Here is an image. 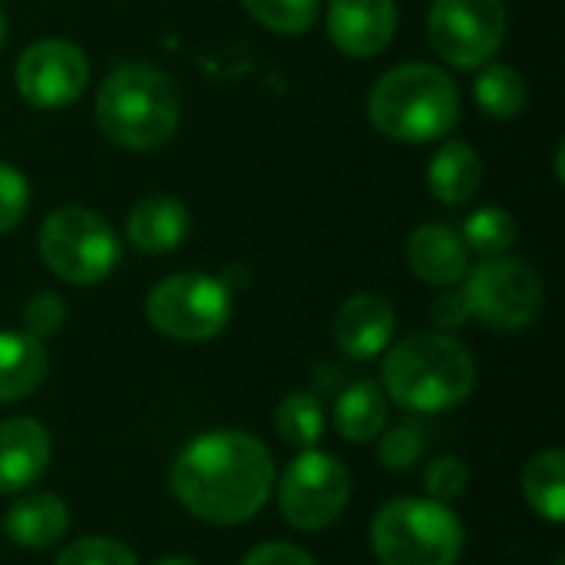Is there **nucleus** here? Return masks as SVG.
I'll return each instance as SVG.
<instances>
[{
  "label": "nucleus",
  "instance_id": "nucleus-1",
  "mask_svg": "<svg viewBox=\"0 0 565 565\" xmlns=\"http://www.w3.org/2000/svg\"><path fill=\"white\" fill-rule=\"evenodd\" d=\"M169 487L195 520L238 526L268 503L275 463L258 437L245 430H209L182 447L169 470Z\"/></svg>",
  "mask_w": 565,
  "mask_h": 565
},
{
  "label": "nucleus",
  "instance_id": "nucleus-2",
  "mask_svg": "<svg viewBox=\"0 0 565 565\" xmlns=\"http://www.w3.org/2000/svg\"><path fill=\"white\" fill-rule=\"evenodd\" d=\"M384 394L414 414H440L463 404L477 384L473 354L450 334L417 331L384 354Z\"/></svg>",
  "mask_w": 565,
  "mask_h": 565
},
{
  "label": "nucleus",
  "instance_id": "nucleus-3",
  "mask_svg": "<svg viewBox=\"0 0 565 565\" xmlns=\"http://www.w3.org/2000/svg\"><path fill=\"white\" fill-rule=\"evenodd\" d=\"M179 89L152 63H119L99 83L96 122L109 142L129 152L166 146L179 129Z\"/></svg>",
  "mask_w": 565,
  "mask_h": 565
},
{
  "label": "nucleus",
  "instance_id": "nucleus-4",
  "mask_svg": "<svg viewBox=\"0 0 565 565\" xmlns=\"http://www.w3.org/2000/svg\"><path fill=\"white\" fill-rule=\"evenodd\" d=\"M367 116L387 139L434 142L457 129L460 89L450 73L430 63H401L374 83Z\"/></svg>",
  "mask_w": 565,
  "mask_h": 565
},
{
  "label": "nucleus",
  "instance_id": "nucleus-5",
  "mask_svg": "<svg viewBox=\"0 0 565 565\" xmlns=\"http://www.w3.org/2000/svg\"><path fill=\"white\" fill-rule=\"evenodd\" d=\"M371 550L381 565H457L463 523L437 500H391L371 523Z\"/></svg>",
  "mask_w": 565,
  "mask_h": 565
},
{
  "label": "nucleus",
  "instance_id": "nucleus-6",
  "mask_svg": "<svg viewBox=\"0 0 565 565\" xmlns=\"http://www.w3.org/2000/svg\"><path fill=\"white\" fill-rule=\"evenodd\" d=\"M40 258L66 285L86 288L103 281L119 262V238L113 225L83 205L53 209L40 228Z\"/></svg>",
  "mask_w": 565,
  "mask_h": 565
},
{
  "label": "nucleus",
  "instance_id": "nucleus-7",
  "mask_svg": "<svg viewBox=\"0 0 565 565\" xmlns=\"http://www.w3.org/2000/svg\"><path fill=\"white\" fill-rule=\"evenodd\" d=\"M146 318L162 338L185 344L212 341L228 328L232 291L225 281L205 271H179L152 285L146 298Z\"/></svg>",
  "mask_w": 565,
  "mask_h": 565
},
{
  "label": "nucleus",
  "instance_id": "nucleus-8",
  "mask_svg": "<svg viewBox=\"0 0 565 565\" xmlns=\"http://www.w3.org/2000/svg\"><path fill=\"white\" fill-rule=\"evenodd\" d=\"M351 503L348 467L324 450H298L278 483V510L288 526L301 533H321L334 526Z\"/></svg>",
  "mask_w": 565,
  "mask_h": 565
},
{
  "label": "nucleus",
  "instance_id": "nucleus-9",
  "mask_svg": "<svg viewBox=\"0 0 565 565\" xmlns=\"http://www.w3.org/2000/svg\"><path fill=\"white\" fill-rule=\"evenodd\" d=\"M463 281L473 318L500 331L530 328L546 301V288L536 268L510 255L483 258V265L467 271Z\"/></svg>",
  "mask_w": 565,
  "mask_h": 565
},
{
  "label": "nucleus",
  "instance_id": "nucleus-10",
  "mask_svg": "<svg viewBox=\"0 0 565 565\" xmlns=\"http://www.w3.org/2000/svg\"><path fill=\"white\" fill-rule=\"evenodd\" d=\"M427 36L437 56L460 70L490 63L507 40L503 0H434Z\"/></svg>",
  "mask_w": 565,
  "mask_h": 565
},
{
  "label": "nucleus",
  "instance_id": "nucleus-11",
  "mask_svg": "<svg viewBox=\"0 0 565 565\" xmlns=\"http://www.w3.org/2000/svg\"><path fill=\"white\" fill-rule=\"evenodd\" d=\"M17 89L36 109H63L76 103L89 83V60L70 40H36L17 60Z\"/></svg>",
  "mask_w": 565,
  "mask_h": 565
},
{
  "label": "nucleus",
  "instance_id": "nucleus-12",
  "mask_svg": "<svg viewBox=\"0 0 565 565\" xmlns=\"http://www.w3.org/2000/svg\"><path fill=\"white\" fill-rule=\"evenodd\" d=\"M397 33L394 0H331L328 3V36L354 60H371Z\"/></svg>",
  "mask_w": 565,
  "mask_h": 565
},
{
  "label": "nucleus",
  "instance_id": "nucleus-13",
  "mask_svg": "<svg viewBox=\"0 0 565 565\" xmlns=\"http://www.w3.org/2000/svg\"><path fill=\"white\" fill-rule=\"evenodd\" d=\"M394 331L397 318L391 301L371 291L348 298L334 315V341L354 361H371L384 354L394 341Z\"/></svg>",
  "mask_w": 565,
  "mask_h": 565
},
{
  "label": "nucleus",
  "instance_id": "nucleus-14",
  "mask_svg": "<svg viewBox=\"0 0 565 565\" xmlns=\"http://www.w3.org/2000/svg\"><path fill=\"white\" fill-rule=\"evenodd\" d=\"M53 444L40 420L10 417L0 424V493H26L50 467Z\"/></svg>",
  "mask_w": 565,
  "mask_h": 565
},
{
  "label": "nucleus",
  "instance_id": "nucleus-15",
  "mask_svg": "<svg viewBox=\"0 0 565 565\" xmlns=\"http://www.w3.org/2000/svg\"><path fill=\"white\" fill-rule=\"evenodd\" d=\"M407 265L424 285L454 288L470 271V248L450 225H420L407 238Z\"/></svg>",
  "mask_w": 565,
  "mask_h": 565
},
{
  "label": "nucleus",
  "instance_id": "nucleus-16",
  "mask_svg": "<svg viewBox=\"0 0 565 565\" xmlns=\"http://www.w3.org/2000/svg\"><path fill=\"white\" fill-rule=\"evenodd\" d=\"M189 228H192V215L172 195H149L142 202H136L129 212V222H126V235H129L132 248H139L146 255L175 252L185 242Z\"/></svg>",
  "mask_w": 565,
  "mask_h": 565
},
{
  "label": "nucleus",
  "instance_id": "nucleus-17",
  "mask_svg": "<svg viewBox=\"0 0 565 565\" xmlns=\"http://www.w3.org/2000/svg\"><path fill=\"white\" fill-rule=\"evenodd\" d=\"M70 530V507L53 493H23L3 516V533L23 550H50Z\"/></svg>",
  "mask_w": 565,
  "mask_h": 565
},
{
  "label": "nucleus",
  "instance_id": "nucleus-18",
  "mask_svg": "<svg viewBox=\"0 0 565 565\" xmlns=\"http://www.w3.org/2000/svg\"><path fill=\"white\" fill-rule=\"evenodd\" d=\"M50 374L43 341L26 331H0V404L30 397Z\"/></svg>",
  "mask_w": 565,
  "mask_h": 565
},
{
  "label": "nucleus",
  "instance_id": "nucleus-19",
  "mask_svg": "<svg viewBox=\"0 0 565 565\" xmlns=\"http://www.w3.org/2000/svg\"><path fill=\"white\" fill-rule=\"evenodd\" d=\"M483 182V159L467 139H450L427 166V189L447 202L463 205L480 192Z\"/></svg>",
  "mask_w": 565,
  "mask_h": 565
},
{
  "label": "nucleus",
  "instance_id": "nucleus-20",
  "mask_svg": "<svg viewBox=\"0 0 565 565\" xmlns=\"http://www.w3.org/2000/svg\"><path fill=\"white\" fill-rule=\"evenodd\" d=\"M334 427L351 444H371L387 427V394L377 381H354L334 404Z\"/></svg>",
  "mask_w": 565,
  "mask_h": 565
},
{
  "label": "nucleus",
  "instance_id": "nucleus-21",
  "mask_svg": "<svg viewBox=\"0 0 565 565\" xmlns=\"http://www.w3.org/2000/svg\"><path fill=\"white\" fill-rule=\"evenodd\" d=\"M523 497L536 516L546 523L565 520V454L563 450H540L523 470Z\"/></svg>",
  "mask_w": 565,
  "mask_h": 565
},
{
  "label": "nucleus",
  "instance_id": "nucleus-22",
  "mask_svg": "<svg viewBox=\"0 0 565 565\" xmlns=\"http://www.w3.org/2000/svg\"><path fill=\"white\" fill-rule=\"evenodd\" d=\"M473 96H477V106L487 116L513 119V116H520L526 109L530 89H526V79L513 66L483 63V70H480V76L473 83Z\"/></svg>",
  "mask_w": 565,
  "mask_h": 565
},
{
  "label": "nucleus",
  "instance_id": "nucleus-23",
  "mask_svg": "<svg viewBox=\"0 0 565 565\" xmlns=\"http://www.w3.org/2000/svg\"><path fill=\"white\" fill-rule=\"evenodd\" d=\"M275 430L278 437L295 447V450H311L321 434H324V411H321V401L315 394H305V391H295L288 394L278 411H275Z\"/></svg>",
  "mask_w": 565,
  "mask_h": 565
},
{
  "label": "nucleus",
  "instance_id": "nucleus-24",
  "mask_svg": "<svg viewBox=\"0 0 565 565\" xmlns=\"http://www.w3.org/2000/svg\"><path fill=\"white\" fill-rule=\"evenodd\" d=\"M463 245L483 258L507 255L516 242V218L500 205H483L463 222Z\"/></svg>",
  "mask_w": 565,
  "mask_h": 565
},
{
  "label": "nucleus",
  "instance_id": "nucleus-25",
  "mask_svg": "<svg viewBox=\"0 0 565 565\" xmlns=\"http://www.w3.org/2000/svg\"><path fill=\"white\" fill-rule=\"evenodd\" d=\"M248 17H255L271 33H308L321 17V0H242Z\"/></svg>",
  "mask_w": 565,
  "mask_h": 565
},
{
  "label": "nucleus",
  "instance_id": "nucleus-26",
  "mask_svg": "<svg viewBox=\"0 0 565 565\" xmlns=\"http://www.w3.org/2000/svg\"><path fill=\"white\" fill-rule=\"evenodd\" d=\"M56 565H139V559L119 540H109V536H83V540L70 543L56 556Z\"/></svg>",
  "mask_w": 565,
  "mask_h": 565
},
{
  "label": "nucleus",
  "instance_id": "nucleus-27",
  "mask_svg": "<svg viewBox=\"0 0 565 565\" xmlns=\"http://www.w3.org/2000/svg\"><path fill=\"white\" fill-rule=\"evenodd\" d=\"M467 483H470V470L460 457L454 454H440L427 463L424 470V487L430 493V500L437 503H450V500H460L467 493Z\"/></svg>",
  "mask_w": 565,
  "mask_h": 565
},
{
  "label": "nucleus",
  "instance_id": "nucleus-28",
  "mask_svg": "<svg viewBox=\"0 0 565 565\" xmlns=\"http://www.w3.org/2000/svg\"><path fill=\"white\" fill-rule=\"evenodd\" d=\"M381 463L394 473H404L411 470L414 463H420L424 457V437L417 427H394L387 434H381V450H377Z\"/></svg>",
  "mask_w": 565,
  "mask_h": 565
},
{
  "label": "nucleus",
  "instance_id": "nucleus-29",
  "mask_svg": "<svg viewBox=\"0 0 565 565\" xmlns=\"http://www.w3.org/2000/svg\"><path fill=\"white\" fill-rule=\"evenodd\" d=\"M66 321V301L53 291H40L23 308V331L36 341L53 338Z\"/></svg>",
  "mask_w": 565,
  "mask_h": 565
},
{
  "label": "nucleus",
  "instance_id": "nucleus-30",
  "mask_svg": "<svg viewBox=\"0 0 565 565\" xmlns=\"http://www.w3.org/2000/svg\"><path fill=\"white\" fill-rule=\"evenodd\" d=\"M26 205H30V185L23 172L0 162V235L10 232L26 215Z\"/></svg>",
  "mask_w": 565,
  "mask_h": 565
},
{
  "label": "nucleus",
  "instance_id": "nucleus-31",
  "mask_svg": "<svg viewBox=\"0 0 565 565\" xmlns=\"http://www.w3.org/2000/svg\"><path fill=\"white\" fill-rule=\"evenodd\" d=\"M430 318H434V324H437L440 331H454V328L467 324V321L473 318L470 301H467V291L457 288V285L447 288V291L430 305Z\"/></svg>",
  "mask_w": 565,
  "mask_h": 565
},
{
  "label": "nucleus",
  "instance_id": "nucleus-32",
  "mask_svg": "<svg viewBox=\"0 0 565 565\" xmlns=\"http://www.w3.org/2000/svg\"><path fill=\"white\" fill-rule=\"evenodd\" d=\"M242 565H318V559L291 543H262L242 559Z\"/></svg>",
  "mask_w": 565,
  "mask_h": 565
},
{
  "label": "nucleus",
  "instance_id": "nucleus-33",
  "mask_svg": "<svg viewBox=\"0 0 565 565\" xmlns=\"http://www.w3.org/2000/svg\"><path fill=\"white\" fill-rule=\"evenodd\" d=\"M156 565H199L195 559H185V556H169V559H159Z\"/></svg>",
  "mask_w": 565,
  "mask_h": 565
},
{
  "label": "nucleus",
  "instance_id": "nucleus-34",
  "mask_svg": "<svg viewBox=\"0 0 565 565\" xmlns=\"http://www.w3.org/2000/svg\"><path fill=\"white\" fill-rule=\"evenodd\" d=\"M3 43H7V17L0 10V50H3Z\"/></svg>",
  "mask_w": 565,
  "mask_h": 565
}]
</instances>
